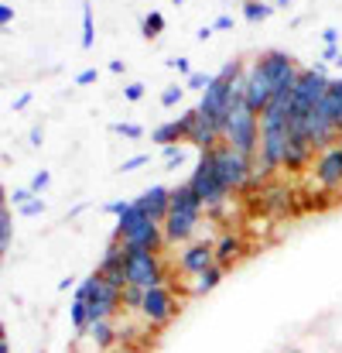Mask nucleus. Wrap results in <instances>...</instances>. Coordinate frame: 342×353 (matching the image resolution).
Returning <instances> with one entry per match:
<instances>
[{
    "mask_svg": "<svg viewBox=\"0 0 342 353\" xmlns=\"http://www.w3.org/2000/svg\"><path fill=\"white\" fill-rule=\"evenodd\" d=\"M220 281H223V264H213L209 271H202V274L195 278V288H192V295H206V292H213Z\"/></svg>",
    "mask_w": 342,
    "mask_h": 353,
    "instance_id": "nucleus-19",
    "label": "nucleus"
},
{
    "mask_svg": "<svg viewBox=\"0 0 342 353\" xmlns=\"http://www.w3.org/2000/svg\"><path fill=\"white\" fill-rule=\"evenodd\" d=\"M171 3H175V7H182V3H185V0H171Z\"/></svg>",
    "mask_w": 342,
    "mask_h": 353,
    "instance_id": "nucleus-47",
    "label": "nucleus"
},
{
    "mask_svg": "<svg viewBox=\"0 0 342 353\" xmlns=\"http://www.w3.org/2000/svg\"><path fill=\"white\" fill-rule=\"evenodd\" d=\"M140 316L151 323V326H164L171 316H175V299L164 285L158 288H147L144 292V302H140Z\"/></svg>",
    "mask_w": 342,
    "mask_h": 353,
    "instance_id": "nucleus-8",
    "label": "nucleus"
},
{
    "mask_svg": "<svg viewBox=\"0 0 342 353\" xmlns=\"http://www.w3.org/2000/svg\"><path fill=\"white\" fill-rule=\"evenodd\" d=\"M161 243H168V240H164V227H161V223H147L137 236L123 240V250H127V254H137V250L161 254Z\"/></svg>",
    "mask_w": 342,
    "mask_h": 353,
    "instance_id": "nucleus-13",
    "label": "nucleus"
},
{
    "mask_svg": "<svg viewBox=\"0 0 342 353\" xmlns=\"http://www.w3.org/2000/svg\"><path fill=\"white\" fill-rule=\"evenodd\" d=\"M216 172H220V179H223V185H226L229 192H243L246 182H250V175H253V158L233 151L226 141H223L216 148Z\"/></svg>",
    "mask_w": 342,
    "mask_h": 353,
    "instance_id": "nucleus-4",
    "label": "nucleus"
},
{
    "mask_svg": "<svg viewBox=\"0 0 342 353\" xmlns=\"http://www.w3.org/2000/svg\"><path fill=\"white\" fill-rule=\"evenodd\" d=\"M48 182H52V172H48V168L34 172V179H31V192H34V196H41V192L48 189Z\"/></svg>",
    "mask_w": 342,
    "mask_h": 353,
    "instance_id": "nucleus-30",
    "label": "nucleus"
},
{
    "mask_svg": "<svg viewBox=\"0 0 342 353\" xmlns=\"http://www.w3.org/2000/svg\"><path fill=\"white\" fill-rule=\"evenodd\" d=\"M274 14V3H264V0H243V17L246 21H267Z\"/></svg>",
    "mask_w": 342,
    "mask_h": 353,
    "instance_id": "nucleus-20",
    "label": "nucleus"
},
{
    "mask_svg": "<svg viewBox=\"0 0 342 353\" xmlns=\"http://www.w3.org/2000/svg\"><path fill=\"white\" fill-rule=\"evenodd\" d=\"M226 144L246 158H257L260 154V117L253 110L239 107L226 123Z\"/></svg>",
    "mask_w": 342,
    "mask_h": 353,
    "instance_id": "nucleus-3",
    "label": "nucleus"
},
{
    "mask_svg": "<svg viewBox=\"0 0 342 353\" xmlns=\"http://www.w3.org/2000/svg\"><path fill=\"white\" fill-rule=\"evenodd\" d=\"M151 141H154L158 148H171V144H178V141H185V137H182L178 120H168V123H161V127L151 130Z\"/></svg>",
    "mask_w": 342,
    "mask_h": 353,
    "instance_id": "nucleus-17",
    "label": "nucleus"
},
{
    "mask_svg": "<svg viewBox=\"0 0 342 353\" xmlns=\"http://www.w3.org/2000/svg\"><path fill=\"white\" fill-rule=\"evenodd\" d=\"M213 28H216V31H229V28H233V17H229V14H220V17L213 21Z\"/></svg>",
    "mask_w": 342,
    "mask_h": 353,
    "instance_id": "nucleus-40",
    "label": "nucleus"
},
{
    "mask_svg": "<svg viewBox=\"0 0 342 353\" xmlns=\"http://www.w3.org/2000/svg\"><path fill=\"white\" fill-rule=\"evenodd\" d=\"M295 353H298V350H295Z\"/></svg>",
    "mask_w": 342,
    "mask_h": 353,
    "instance_id": "nucleus-50",
    "label": "nucleus"
},
{
    "mask_svg": "<svg viewBox=\"0 0 342 353\" xmlns=\"http://www.w3.org/2000/svg\"><path fill=\"white\" fill-rule=\"evenodd\" d=\"M315 175L325 189H339L342 185V144H332L319 154L315 161Z\"/></svg>",
    "mask_w": 342,
    "mask_h": 353,
    "instance_id": "nucleus-11",
    "label": "nucleus"
},
{
    "mask_svg": "<svg viewBox=\"0 0 342 353\" xmlns=\"http://www.w3.org/2000/svg\"><path fill=\"white\" fill-rule=\"evenodd\" d=\"M312 141H301V137H291L288 141V151H284V168L288 172H301L305 165H308V158H312Z\"/></svg>",
    "mask_w": 342,
    "mask_h": 353,
    "instance_id": "nucleus-15",
    "label": "nucleus"
},
{
    "mask_svg": "<svg viewBox=\"0 0 342 353\" xmlns=\"http://www.w3.org/2000/svg\"><path fill=\"white\" fill-rule=\"evenodd\" d=\"M213 31H216L213 24H206V28H199V31H195V41H209V38H213Z\"/></svg>",
    "mask_w": 342,
    "mask_h": 353,
    "instance_id": "nucleus-42",
    "label": "nucleus"
},
{
    "mask_svg": "<svg viewBox=\"0 0 342 353\" xmlns=\"http://www.w3.org/2000/svg\"><path fill=\"white\" fill-rule=\"evenodd\" d=\"M133 203H137L154 223H164L168 213H171V189H164V185H151V189L140 192Z\"/></svg>",
    "mask_w": 342,
    "mask_h": 353,
    "instance_id": "nucleus-10",
    "label": "nucleus"
},
{
    "mask_svg": "<svg viewBox=\"0 0 342 353\" xmlns=\"http://www.w3.org/2000/svg\"><path fill=\"white\" fill-rule=\"evenodd\" d=\"M45 210H48V203H45L41 196H34L31 203L21 206V216H31V220H34V216H45Z\"/></svg>",
    "mask_w": 342,
    "mask_h": 353,
    "instance_id": "nucleus-27",
    "label": "nucleus"
},
{
    "mask_svg": "<svg viewBox=\"0 0 342 353\" xmlns=\"http://www.w3.org/2000/svg\"><path fill=\"white\" fill-rule=\"evenodd\" d=\"M161 31H164V17H161V10H151V14L140 21V34L151 41V38H158Z\"/></svg>",
    "mask_w": 342,
    "mask_h": 353,
    "instance_id": "nucleus-22",
    "label": "nucleus"
},
{
    "mask_svg": "<svg viewBox=\"0 0 342 353\" xmlns=\"http://www.w3.org/2000/svg\"><path fill=\"white\" fill-rule=\"evenodd\" d=\"M0 353H10V343H7V336L0 340Z\"/></svg>",
    "mask_w": 342,
    "mask_h": 353,
    "instance_id": "nucleus-45",
    "label": "nucleus"
},
{
    "mask_svg": "<svg viewBox=\"0 0 342 353\" xmlns=\"http://www.w3.org/2000/svg\"><path fill=\"white\" fill-rule=\"evenodd\" d=\"M243 72V62L239 59H229L226 65L216 72V79H213V86L199 97V114L209 120H216L220 127H223V134H226V123H229V97H233V79Z\"/></svg>",
    "mask_w": 342,
    "mask_h": 353,
    "instance_id": "nucleus-1",
    "label": "nucleus"
},
{
    "mask_svg": "<svg viewBox=\"0 0 342 353\" xmlns=\"http://www.w3.org/2000/svg\"><path fill=\"white\" fill-rule=\"evenodd\" d=\"M83 336H89V340H93L96 347H110V343H114V340H116L114 323H110V319H107V323H89Z\"/></svg>",
    "mask_w": 342,
    "mask_h": 353,
    "instance_id": "nucleus-18",
    "label": "nucleus"
},
{
    "mask_svg": "<svg viewBox=\"0 0 342 353\" xmlns=\"http://www.w3.org/2000/svg\"><path fill=\"white\" fill-rule=\"evenodd\" d=\"M274 7H281V10H284V7H291V0H274Z\"/></svg>",
    "mask_w": 342,
    "mask_h": 353,
    "instance_id": "nucleus-46",
    "label": "nucleus"
},
{
    "mask_svg": "<svg viewBox=\"0 0 342 353\" xmlns=\"http://www.w3.org/2000/svg\"><path fill=\"white\" fill-rule=\"evenodd\" d=\"M182 97H185V90H182V86H168V90L161 93V107H178V103H182Z\"/></svg>",
    "mask_w": 342,
    "mask_h": 353,
    "instance_id": "nucleus-29",
    "label": "nucleus"
},
{
    "mask_svg": "<svg viewBox=\"0 0 342 353\" xmlns=\"http://www.w3.org/2000/svg\"><path fill=\"white\" fill-rule=\"evenodd\" d=\"M339 55H342L339 45H325V48H322V62H325V65H329V62L336 65V62H339Z\"/></svg>",
    "mask_w": 342,
    "mask_h": 353,
    "instance_id": "nucleus-36",
    "label": "nucleus"
},
{
    "mask_svg": "<svg viewBox=\"0 0 342 353\" xmlns=\"http://www.w3.org/2000/svg\"><path fill=\"white\" fill-rule=\"evenodd\" d=\"M31 107V93H21L17 100H14V110H28Z\"/></svg>",
    "mask_w": 342,
    "mask_h": 353,
    "instance_id": "nucleus-43",
    "label": "nucleus"
},
{
    "mask_svg": "<svg viewBox=\"0 0 342 353\" xmlns=\"http://www.w3.org/2000/svg\"><path fill=\"white\" fill-rule=\"evenodd\" d=\"M189 185L202 199L206 210H220L229 199V189L223 185V179L216 172V151H199V161H195V172H192Z\"/></svg>",
    "mask_w": 342,
    "mask_h": 353,
    "instance_id": "nucleus-2",
    "label": "nucleus"
},
{
    "mask_svg": "<svg viewBox=\"0 0 342 353\" xmlns=\"http://www.w3.org/2000/svg\"><path fill=\"white\" fill-rule=\"evenodd\" d=\"M140 302H144V288L127 285V288H123V305H127V309H133V312H140Z\"/></svg>",
    "mask_w": 342,
    "mask_h": 353,
    "instance_id": "nucleus-25",
    "label": "nucleus"
},
{
    "mask_svg": "<svg viewBox=\"0 0 342 353\" xmlns=\"http://www.w3.org/2000/svg\"><path fill=\"white\" fill-rule=\"evenodd\" d=\"M336 65H339V69H342V55H339V62H336Z\"/></svg>",
    "mask_w": 342,
    "mask_h": 353,
    "instance_id": "nucleus-48",
    "label": "nucleus"
},
{
    "mask_svg": "<svg viewBox=\"0 0 342 353\" xmlns=\"http://www.w3.org/2000/svg\"><path fill=\"white\" fill-rule=\"evenodd\" d=\"M144 97V83H130V86H123V100L127 103H137Z\"/></svg>",
    "mask_w": 342,
    "mask_h": 353,
    "instance_id": "nucleus-32",
    "label": "nucleus"
},
{
    "mask_svg": "<svg viewBox=\"0 0 342 353\" xmlns=\"http://www.w3.org/2000/svg\"><path fill=\"white\" fill-rule=\"evenodd\" d=\"M322 41H325V45H339V31H336V28H325V31H322Z\"/></svg>",
    "mask_w": 342,
    "mask_h": 353,
    "instance_id": "nucleus-41",
    "label": "nucleus"
},
{
    "mask_svg": "<svg viewBox=\"0 0 342 353\" xmlns=\"http://www.w3.org/2000/svg\"><path fill=\"white\" fill-rule=\"evenodd\" d=\"M147 165V154H133V158H127L123 161V168L120 172H137V168H144Z\"/></svg>",
    "mask_w": 342,
    "mask_h": 353,
    "instance_id": "nucleus-34",
    "label": "nucleus"
},
{
    "mask_svg": "<svg viewBox=\"0 0 342 353\" xmlns=\"http://www.w3.org/2000/svg\"><path fill=\"white\" fill-rule=\"evenodd\" d=\"M147 223H154V220H151V216H147V213H144V210H140L137 203H130V210H127V213H123V216L116 220L114 240H130V236L140 234V230H144Z\"/></svg>",
    "mask_w": 342,
    "mask_h": 353,
    "instance_id": "nucleus-14",
    "label": "nucleus"
},
{
    "mask_svg": "<svg viewBox=\"0 0 342 353\" xmlns=\"http://www.w3.org/2000/svg\"><path fill=\"white\" fill-rule=\"evenodd\" d=\"M10 21H14V7H10V3H0V24L7 28Z\"/></svg>",
    "mask_w": 342,
    "mask_h": 353,
    "instance_id": "nucleus-39",
    "label": "nucleus"
},
{
    "mask_svg": "<svg viewBox=\"0 0 342 353\" xmlns=\"http://www.w3.org/2000/svg\"><path fill=\"white\" fill-rule=\"evenodd\" d=\"M28 141H31V144H34V148H38V144H41V141H45V130H41V123H34V127H31V130H28Z\"/></svg>",
    "mask_w": 342,
    "mask_h": 353,
    "instance_id": "nucleus-38",
    "label": "nucleus"
},
{
    "mask_svg": "<svg viewBox=\"0 0 342 353\" xmlns=\"http://www.w3.org/2000/svg\"><path fill=\"white\" fill-rule=\"evenodd\" d=\"M161 227H164V240L168 243H185L199 230V216L195 213H168V220Z\"/></svg>",
    "mask_w": 342,
    "mask_h": 353,
    "instance_id": "nucleus-12",
    "label": "nucleus"
},
{
    "mask_svg": "<svg viewBox=\"0 0 342 353\" xmlns=\"http://www.w3.org/2000/svg\"><path fill=\"white\" fill-rule=\"evenodd\" d=\"M120 353H133V350H120Z\"/></svg>",
    "mask_w": 342,
    "mask_h": 353,
    "instance_id": "nucleus-49",
    "label": "nucleus"
},
{
    "mask_svg": "<svg viewBox=\"0 0 342 353\" xmlns=\"http://www.w3.org/2000/svg\"><path fill=\"white\" fill-rule=\"evenodd\" d=\"M127 285L133 288H158L164 285V271H161V257L158 254H147V250H137V254H127Z\"/></svg>",
    "mask_w": 342,
    "mask_h": 353,
    "instance_id": "nucleus-5",
    "label": "nucleus"
},
{
    "mask_svg": "<svg viewBox=\"0 0 342 353\" xmlns=\"http://www.w3.org/2000/svg\"><path fill=\"white\" fill-rule=\"evenodd\" d=\"M114 134H123V137H140L144 130L137 123H114Z\"/></svg>",
    "mask_w": 342,
    "mask_h": 353,
    "instance_id": "nucleus-33",
    "label": "nucleus"
},
{
    "mask_svg": "<svg viewBox=\"0 0 342 353\" xmlns=\"http://www.w3.org/2000/svg\"><path fill=\"white\" fill-rule=\"evenodd\" d=\"M123 69H127V65H123V62H120V59H114V62H110V72H114V76H120V72H123Z\"/></svg>",
    "mask_w": 342,
    "mask_h": 353,
    "instance_id": "nucleus-44",
    "label": "nucleus"
},
{
    "mask_svg": "<svg viewBox=\"0 0 342 353\" xmlns=\"http://www.w3.org/2000/svg\"><path fill=\"white\" fill-rule=\"evenodd\" d=\"M10 240H14V220H10V210L3 206L0 210V254L3 257L10 254Z\"/></svg>",
    "mask_w": 342,
    "mask_h": 353,
    "instance_id": "nucleus-21",
    "label": "nucleus"
},
{
    "mask_svg": "<svg viewBox=\"0 0 342 353\" xmlns=\"http://www.w3.org/2000/svg\"><path fill=\"white\" fill-rule=\"evenodd\" d=\"M161 154H164V165H168V168H178V165L185 161V148H178V144L161 148Z\"/></svg>",
    "mask_w": 342,
    "mask_h": 353,
    "instance_id": "nucleus-26",
    "label": "nucleus"
},
{
    "mask_svg": "<svg viewBox=\"0 0 342 353\" xmlns=\"http://www.w3.org/2000/svg\"><path fill=\"white\" fill-rule=\"evenodd\" d=\"M213 79H216V76H209V72H192V76H189V83H185V90H192V93H199V97H202V93L213 86Z\"/></svg>",
    "mask_w": 342,
    "mask_h": 353,
    "instance_id": "nucleus-24",
    "label": "nucleus"
},
{
    "mask_svg": "<svg viewBox=\"0 0 342 353\" xmlns=\"http://www.w3.org/2000/svg\"><path fill=\"white\" fill-rule=\"evenodd\" d=\"M168 69H175V72H182L185 79L192 76V62H189L185 55H178V59H171V62H168Z\"/></svg>",
    "mask_w": 342,
    "mask_h": 353,
    "instance_id": "nucleus-31",
    "label": "nucleus"
},
{
    "mask_svg": "<svg viewBox=\"0 0 342 353\" xmlns=\"http://www.w3.org/2000/svg\"><path fill=\"white\" fill-rule=\"evenodd\" d=\"M213 264H216V247L206 243V240L189 243V247L178 254V271H182V274H192V278H199V274L209 271Z\"/></svg>",
    "mask_w": 342,
    "mask_h": 353,
    "instance_id": "nucleus-9",
    "label": "nucleus"
},
{
    "mask_svg": "<svg viewBox=\"0 0 342 353\" xmlns=\"http://www.w3.org/2000/svg\"><path fill=\"white\" fill-rule=\"evenodd\" d=\"M96 76H100L96 69H83V72L76 76V86H93V83H96Z\"/></svg>",
    "mask_w": 342,
    "mask_h": 353,
    "instance_id": "nucleus-37",
    "label": "nucleus"
},
{
    "mask_svg": "<svg viewBox=\"0 0 342 353\" xmlns=\"http://www.w3.org/2000/svg\"><path fill=\"white\" fill-rule=\"evenodd\" d=\"M96 45V31H93V3L83 0V48Z\"/></svg>",
    "mask_w": 342,
    "mask_h": 353,
    "instance_id": "nucleus-23",
    "label": "nucleus"
},
{
    "mask_svg": "<svg viewBox=\"0 0 342 353\" xmlns=\"http://www.w3.org/2000/svg\"><path fill=\"white\" fill-rule=\"evenodd\" d=\"M239 254H243V240H239V236L236 234L220 236V243H216V264H223V268H226V264H233Z\"/></svg>",
    "mask_w": 342,
    "mask_h": 353,
    "instance_id": "nucleus-16",
    "label": "nucleus"
},
{
    "mask_svg": "<svg viewBox=\"0 0 342 353\" xmlns=\"http://www.w3.org/2000/svg\"><path fill=\"white\" fill-rule=\"evenodd\" d=\"M120 302H123V292L114 288L100 271H93V292H89V299H86V305H89V323H107V319H114Z\"/></svg>",
    "mask_w": 342,
    "mask_h": 353,
    "instance_id": "nucleus-6",
    "label": "nucleus"
},
{
    "mask_svg": "<svg viewBox=\"0 0 342 353\" xmlns=\"http://www.w3.org/2000/svg\"><path fill=\"white\" fill-rule=\"evenodd\" d=\"M7 199L21 210L24 203H31V199H34V192H31V185H17V189H10V196H7Z\"/></svg>",
    "mask_w": 342,
    "mask_h": 353,
    "instance_id": "nucleus-28",
    "label": "nucleus"
},
{
    "mask_svg": "<svg viewBox=\"0 0 342 353\" xmlns=\"http://www.w3.org/2000/svg\"><path fill=\"white\" fill-rule=\"evenodd\" d=\"M103 210H107V213H110V216H116V220H120V216H123V213H127V210H130V203H123V199H114V203H107V206H103Z\"/></svg>",
    "mask_w": 342,
    "mask_h": 353,
    "instance_id": "nucleus-35",
    "label": "nucleus"
},
{
    "mask_svg": "<svg viewBox=\"0 0 342 353\" xmlns=\"http://www.w3.org/2000/svg\"><path fill=\"white\" fill-rule=\"evenodd\" d=\"M270 100H274V83H270L267 72L253 62V65L246 69V110H253V114L260 117Z\"/></svg>",
    "mask_w": 342,
    "mask_h": 353,
    "instance_id": "nucleus-7",
    "label": "nucleus"
}]
</instances>
